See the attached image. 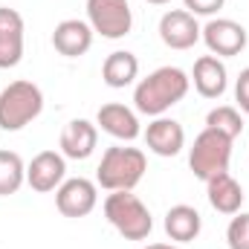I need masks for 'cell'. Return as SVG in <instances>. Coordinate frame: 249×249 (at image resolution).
Segmentation results:
<instances>
[{"instance_id":"6da1fadb","label":"cell","mask_w":249,"mask_h":249,"mask_svg":"<svg viewBox=\"0 0 249 249\" xmlns=\"http://www.w3.org/2000/svg\"><path fill=\"white\" fill-rule=\"evenodd\" d=\"M191 90V78L180 67H160L148 78H142L133 90V107L142 116H165L174 105H180Z\"/></svg>"},{"instance_id":"7a4b0ae2","label":"cell","mask_w":249,"mask_h":249,"mask_svg":"<svg viewBox=\"0 0 249 249\" xmlns=\"http://www.w3.org/2000/svg\"><path fill=\"white\" fill-rule=\"evenodd\" d=\"M148 171V157L139 148L113 145L102 154V162L96 168V186L105 191H133Z\"/></svg>"},{"instance_id":"3957f363","label":"cell","mask_w":249,"mask_h":249,"mask_svg":"<svg viewBox=\"0 0 249 249\" xmlns=\"http://www.w3.org/2000/svg\"><path fill=\"white\" fill-rule=\"evenodd\" d=\"M105 217L124 241H148L154 229L148 206L133 191H110L105 200Z\"/></svg>"},{"instance_id":"277c9868","label":"cell","mask_w":249,"mask_h":249,"mask_svg":"<svg viewBox=\"0 0 249 249\" xmlns=\"http://www.w3.org/2000/svg\"><path fill=\"white\" fill-rule=\"evenodd\" d=\"M44 110V93L35 81H12L0 93V127L15 133L23 130L29 122H35Z\"/></svg>"},{"instance_id":"5b68a950","label":"cell","mask_w":249,"mask_h":249,"mask_svg":"<svg viewBox=\"0 0 249 249\" xmlns=\"http://www.w3.org/2000/svg\"><path fill=\"white\" fill-rule=\"evenodd\" d=\"M232 142L226 133L214 130V127H203L194 136V145L188 151V168L197 180H209L214 174L229 171V160H232Z\"/></svg>"},{"instance_id":"8992f818","label":"cell","mask_w":249,"mask_h":249,"mask_svg":"<svg viewBox=\"0 0 249 249\" xmlns=\"http://www.w3.org/2000/svg\"><path fill=\"white\" fill-rule=\"evenodd\" d=\"M87 23L96 35L119 41L133 29V12L127 0H87Z\"/></svg>"},{"instance_id":"52a82bcc","label":"cell","mask_w":249,"mask_h":249,"mask_svg":"<svg viewBox=\"0 0 249 249\" xmlns=\"http://www.w3.org/2000/svg\"><path fill=\"white\" fill-rule=\"evenodd\" d=\"M200 41L209 47V55L232 58L247 50L249 32L244 29V23H238L232 18H209V23L200 32Z\"/></svg>"},{"instance_id":"ba28073f","label":"cell","mask_w":249,"mask_h":249,"mask_svg":"<svg viewBox=\"0 0 249 249\" xmlns=\"http://www.w3.org/2000/svg\"><path fill=\"white\" fill-rule=\"evenodd\" d=\"M99 203V186L87 177H70L55 188V209L64 217H87Z\"/></svg>"},{"instance_id":"9c48e42d","label":"cell","mask_w":249,"mask_h":249,"mask_svg":"<svg viewBox=\"0 0 249 249\" xmlns=\"http://www.w3.org/2000/svg\"><path fill=\"white\" fill-rule=\"evenodd\" d=\"M203 26L197 23V18L188 9H171L160 18V38L168 50H191L200 41Z\"/></svg>"},{"instance_id":"30bf717a","label":"cell","mask_w":249,"mask_h":249,"mask_svg":"<svg viewBox=\"0 0 249 249\" xmlns=\"http://www.w3.org/2000/svg\"><path fill=\"white\" fill-rule=\"evenodd\" d=\"M67 180V157L58 151H41L26 165V183L38 194H50Z\"/></svg>"},{"instance_id":"8fae6325","label":"cell","mask_w":249,"mask_h":249,"mask_svg":"<svg viewBox=\"0 0 249 249\" xmlns=\"http://www.w3.org/2000/svg\"><path fill=\"white\" fill-rule=\"evenodd\" d=\"M23 58V18L18 9L0 6V70H12Z\"/></svg>"},{"instance_id":"7c38bea8","label":"cell","mask_w":249,"mask_h":249,"mask_svg":"<svg viewBox=\"0 0 249 249\" xmlns=\"http://www.w3.org/2000/svg\"><path fill=\"white\" fill-rule=\"evenodd\" d=\"M191 84L203 99H220L229 87V70L217 55H200L191 70Z\"/></svg>"},{"instance_id":"4fadbf2b","label":"cell","mask_w":249,"mask_h":249,"mask_svg":"<svg viewBox=\"0 0 249 249\" xmlns=\"http://www.w3.org/2000/svg\"><path fill=\"white\" fill-rule=\"evenodd\" d=\"M145 145L157 157H177L186 148V130H183V124L177 119L157 116L145 127Z\"/></svg>"},{"instance_id":"5bb4252c","label":"cell","mask_w":249,"mask_h":249,"mask_svg":"<svg viewBox=\"0 0 249 249\" xmlns=\"http://www.w3.org/2000/svg\"><path fill=\"white\" fill-rule=\"evenodd\" d=\"M93 29L87 20H78V18H67L55 26L53 32V47L55 53L64 58H81L84 53H90L93 47Z\"/></svg>"},{"instance_id":"9a60e30c","label":"cell","mask_w":249,"mask_h":249,"mask_svg":"<svg viewBox=\"0 0 249 249\" xmlns=\"http://www.w3.org/2000/svg\"><path fill=\"white\" fill-rule=\"evenodd\" d=\"M58 145L67 160H87L99 145V127L90 119H70L64 124Z\"/></svg>"},{"instance_id":"2e32d148","label":"cell","mask_w":249,"mask_h":249,"mask_svg":"<svg viewBox=\"0 0 249 249\" xmlns=\"http://www.w3.org/2000/svg\"><path fill=\"white\" fill-rule=\"evenodd\" d=\"M206 197H209V203H212L214 212L232 217V214L241 212L247 194H244V186H241L229 171H223V174H214V177L206 180Z\"/></svg>"},{"instance_id":"e0dca14e","label":"cell","mask_w":249,"mask_h":249,"mask_svg":"<svg viewBox=\"0 0 249 249\" xmlns=\"http://www.w3.org/2000/svg\"><path fill=\"white\" fill-rule=\"evenodd\" d=\"M96 124H99L105 133H110L113 139H122V142H133V139L142 133V127H139V116H136L130 107L119 105V102L102 105L99 113H96Z\"/></svg>"},{"instance_id":"ac0fdd59","label":"cell","mask_w":249,"mask_h":249,"mask_svg":"<svg viewBox=\"0 0 249 249\" xmlns=\"http://www.w3.org/2000/svg\"><path fill=\"white\" fill-rule=\"evenodd\" d=\"M162 226H165V235H168L174 244L186 247L191 241H197V235H200V229H203V217H200V212H197L194 206L177 203V206H171V209L165 212Z\"/></svg>"},{"instance_id":"d6986e66","label":"cell","mask_w":249,"mask_h":249,"mask_svg":"<svg viewBox=\"0 0 249 249\" xmlns=\"http://www.w3.org/2000/svg\"><path fill=\"white\" fill-rule=\"evenodd\" d=\"M136 75H139V58H136L133 53H127V50L110 53V55L105 58V64H102V78H105V84L113 87V90L130 87V84L136 81Z\"/></svg>"},{"instance_id":"ffe728a7","label":"cell","mask_w":249,"mask_h":249,"mask_svg":"<svg viewBox=\"0 0 249 249\" xmlns=\"http://www.w3.org/2000/svg\"><path fill=\"white\" fill-rule=\"evenodd\" d=\"M23 183H26V165L20 154L0 148V197L18 194Z\"/></svg>"},{"instance_id":"44dd1931","label":"cell","mask_w":249,"mask_h":249,"mask_svg":"<svg viewBox=\"0 0 249 249\" xmlns=\"http://www.w3.org/2000/svg\"><path fill=\"white\" fill-rule=\"evenodd\" d=\"M206 127H214L220 133H226L229 139H238L244 133V119H241V110L232 107V105H220L214 110H209L206 116Z\"/></svg>"},{"instance_id":"7402d4cb","label":"cell","mask_w":249,"mask_h":249,"mask_svg":"<svg viewBox=\"0 0 249 249\" xmlns=\"http://www.w3.org/2000/svg\"><path fill=\"white\" fill-rule=\"evenodd\" d=\"M226 244L229 249H249V212L232 214L226 226Z\"/></svg>"},{"instance_id":"603a6c76","label":"cell","mask_w":249,"mask_h":249,"mask_svg":"<svg viewBox=\"0 0 249 249\" xmlns=\"http://www.w3.org/2000/svg\"><path fill=\"white\" fill-rule=\"evenodd\" d=\"M183 3H186V9L194 18H214L223 9L226 0H183Z\"/></svg>"},{"instance_id":"cb8c5ba5","label":"cell","mask_w":249,"mask_h":249,"mask_svg":"<svg viewBox=\"0 0 249 249\" xmlns=\"http://www.w3.org/2000/svg\"><path fill=\"white\" fill-rule=\"evenodd\" d=\"M235 102H238L241 113H249V67L241 70V75L235 81Z\"/></svg>"},{"instance_id":"d4e9b609","label":"cell","mask_w":249,"mask_h":249,"mask_svg":"<svg viewBox=\"0 0 249 249\" xmlns=\"http://www.w3.org/2000/svg\"><path fill=\"white\" fill-rule=\"evenodd\" d=\"M142 249H186V247H180V244H148Z\"/></svg>"},{"instance_id":"484cf974","label":"cell","mask_w":249,"mask_h":249,"mask_svg":"<svg viewBox=\"0 0 249 249\" xmlns=\"http://www.w3.org/2000/svg\"><path fill=\"white\" fill-rule=\"evenodd\" d=\"M145 3H151V6H165V3H171V0H145Z\"/></svg>"}]
</instances>
